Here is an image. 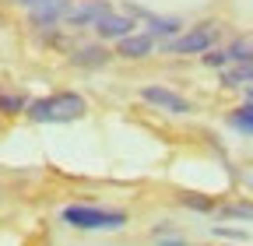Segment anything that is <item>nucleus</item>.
<instances>
[{
	"mask_svg": "<svg viewBox=\"0 0 253 246\" xmlns=\"http://www.w3.org/2000/svg\"><path fill=\"white\" fill-rule=\"evenodd\" d=\"M84 113H88V102L78 91H53L46 99L28 102V116L36 123H71V120H81Z\"/></svg>",
	"mask_w": 253,
	"mask_h": 246,
	"instance_id": "nucleus-1",
	"label": "nucleus"
},
{
	"mask_svg": "<svg viewBox=\"0 0 253 246\" xmlns=\"http://www.w3.org/2000/svg\"><path fill=\"white\" fill-rule=\"evenodd\" d=\"M63 222L74 225V229H84V232H116L126 225V214L123 211H109V207H95V204H71L63 207Z\"/></svg>",
	"mask_w": 253,
	"mask_h": 246,
	"instance_id": "nucleus-2",
	"label": "nucleus"
},
{
	"mask_svg": "<svg viewBox=\"0 0 253 246\" xmlns=\"http://www.w3.org/2000/svg\"><path fill=\"white\" fill-rule=\"evenodd\" d=\"M218 32H221V25H218V21H201V25H194V28H186L179 39H172L166 49H169V53H186V56L208 53V49L214 46Z\"/></svg>",
	"mask_w": 253,
	"mask_h": 246,
	"instance_id": "nucleus-3",
	"label": "nucleus"
},
{
	"mask_svg": "<svg viewBox=\"0 0 253 246\" xmlns=\"http://www.w3.org/2000/svg\"><path fill=\"white\" fill-rule=\"evenodd\" d=\"M141 99L155 109H162V113H172V116H186V113H194V106H190L183 95H176L172 88L166 84H144L141 88Z\"/></svg>",
	"mask_w": 253,
	"mask_h": 246,
	"instance_id": "nucleus-4",
	"label": "nucleus"
},
{
	"mask_svg": "<svg viewBox=\"0 0 253 246\" xmlns=\"http://www.w3.org/2000/svg\"><path fill=\"white\" fill-rule=\"evenodd\" d=\"M134 32V18L130 14H120V11H106L99 21H95V36L99 39H123V36H130Z\"/></svg>",
	"mask_w": 253,
	"mask_h": 246,
	"instance_id": "nucleus-5",
	"label": "nucleus"
},
{
	"mask_svg": "<svg viewBox=\"0 0 253 246\" xmlns=\"http://www.w3.org/2000/svg\"><path fill=\"white\" fill-rule=\"evenodd\" d=\"M106 11H109V4H106V0H88V4L67 7L63 21H67V25H74V28H95V21H99Z\"/></svg>",
	"mask_w": 253,
	"mask_h": 246,
	"instance_id": "nucleus-6",
	"label": "nucleus"
},
{
	"mask_svg": "<svg viewBox=\"0 0 253 246\" xmlns=\"http://www.w3.org/2000/svg\"><path fill=\"white\" fill-rule=\"evenodd\" d=\"M151 49H155V36L151 32H130V36L120 39V56L123 60H141Z\"/></svg>",
	"mask_w": 253,
	"mask_h": 246,
	"instance_id": "nucleus-7",
	"label": "nucleus"
},
{
	"mask_svg": "<svg viewBox=\"0 0 253 246\" xmlns=\"http://www.w3.org/2000/svg\"><path fill=\"white\" fill-rule=\"evenodd\" d=\"M221 84L225 88H250L253 84V60H243V64H236V67H225L221 71Z\"/></svg>",
	"mask_w": 253,
	"mask_h": 246,
	"instance_id": "nucleus-8",
	"label": "nucleus"
},
{
	"mask_svg": "<svg viewBox=\"0 0 253 246\" xmlns=\"http://www.w3.org/2000/svg\"><path fill=\"white\" fill-rule=\"evenodd\" d=\"M71 60H74V67H102L109 53H106V46H81L71 53Z\"/></svg>",
	"mask_w": 253,
	"mask_h": 246,
	"instance_id": "nucleus-9",
	"label": "nucleus"
},
{
	"mask_svg": "<svg viewBox=\"0 0 253 246\" xmlns=\"http://www.w3.org/2000/svg\"><path fill=\"white\" fill-rule=\"evenodd\" d=\"M225 53H229V60H232V64H243V60H253V32H246V36L232 39Z\"/></svg>",
	"mask_w": 253,
	"mask_h": 246,
	"instance_id": "nucleus-10",
	"label": "nucleus"
},
{
	"mask_svg": "<svg viewBox=\"0 0 253 246\" xmlns=\"http://www.w3.org/2000/svg\"><path fill=\"white\" fill-rule=\"evenodd\" d=\"M229 123L239 130V134H250L253 137V102H246V106H236L232 113H229Z\"/></svg>",
	"mask_w": 253,
	"mask_h": 246,
	"instance_id": "nucleus-11",
	"label": "nucleus"
},
{
	"mask_svg": "<svg viewBox=\"0 0 253 246\" xmlns=\"http://www.w3.org/2000/svg\"><path fill=\"white\" fill-rule=\"evenodd\" d=\"M21 109H28V102L21 95H11V91L0 95V113H21Z\"/></svg>",
	"mask_w": 253,
	"mask_h": 246,
	"instance_id": "nucleus-12",
	"label": "nucleus"
},
{
	"mask_svg": "<svg viewBox=\"0 0 253 246\" xmlns=\"http://www.w3.org/2000/svg\"><path fill=\"white\" fill-rule=\"evenodd\" d=\"M201 60H204V67H225L229 64V53L225 49H208Z\"/></svg>",
	"mask_w": 253,
	"mask_h": 246,
	"instance_id": "nucleus-13",
	"label": "nucleus"
},
{
	"mask_svg": "<svg viewBox=\"0 0 253 246\" xmlns=\"http://www.w3.org/2000/svg\"><path fill=\"white\" fill-rule=\"evenodd\" d=\"M179 28V21H172V18H162V21H151V36H172Z\"/></svg>",
	"mask_w": 253,
	"mask_h": 246,
	"instance_id": "nucleus-14",
	"label": "nucleus"
},
{
	"mask_svg": "<svg viewBox=\"0 0 253 246\" xmlns=\"http://www.w3.org/2000/svg\"><path fill=\"white\" fill-rule=\"evenodd\" d=\"M225 214H232V218H253V204H229Z\"/></svg>",
	"mask_w": 253,
	"mask_h": 246,
	"instance_id": "nucleus-15",
	"label": "nucleus"
},
{
	"mask_svg": "<svg viewBox=\"0 0 253 246\" xmlns=\"http://www.w3.org/2000/svg\"><path fill=\"white\" fill-rule=\"evenodd\" d=\"M155 239L162 243V246H183V239H176V236H158V232H155Z\"/></svg>",
	"mask_w": 253,
	"mask_h": 246,
	"instance_id": "nucleus-16",
	"label": "nucleus"
},
{
	"mask_svg": "<svg viewBox=\"0 0 253 246\" xmlns=\"http://www.w3.org/2000/svg\"><path fill=\"white\" fill-rule=\"evenodd\" d=\"M183 204H194V207H201V211H208L211 204L208 201H201V197H183Z\"/></svg>",
	"mask_w": 253,
	"mask_h": 246,
	"instance_id": "nucleus-17",
	"label": "nucleus"
},
{
	"mask_svg": "<svg viewBox=\"0 0 253 246\" xmlns=\"http://www.w3.org/2000/svg\"><path fill=\"white\" fill-rule=\"evenodd\" d=\"M14 4H21V7H36V4H46V0H14Z\"/></svg>",
	"mask_w": 253,
	"mask_h": 246,
	"instance_id": "nucleus-18",
	"label": "nucleus"
},
{
	"mask_svg": "<svg viewBox=\"0 0 253 246\" xmlns=\"http://www.w3.org/2000/svg\"><path fill=\"white\" fill-rule=\"evenodd\" d=\"M250 102H253V84H250Z\"/></svg>",
	"mask_w": 253,
	"mask_h": 246,
	"instance_id": "nucleus-19",
	"label": "nucleus"
}]
</instances>
